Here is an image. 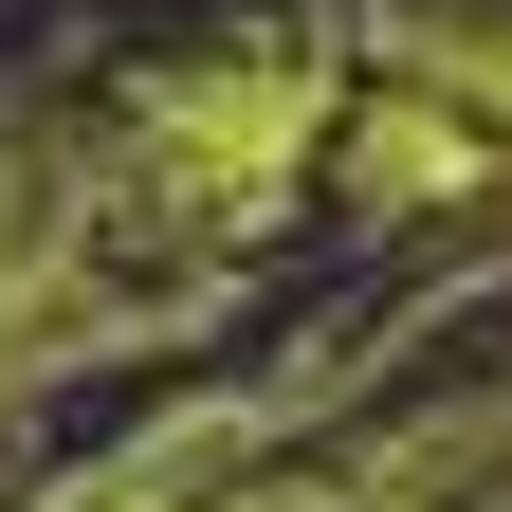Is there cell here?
<instances>
[{"instance_id":"obj_1","label":"cell","mask_w":512,"mask_h":512,"mask_svg":"<svg viewBox=\"0 0 512 512\" xmlns=\"http://www.w3.org/2000/svg\"><path fill=\"white\" fill-rule=\"evenodd\" d=\"M439 74H458V92H494V110H512V37H439Z\"/></svg>"}]
</instances>
